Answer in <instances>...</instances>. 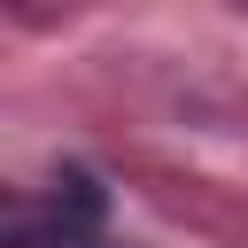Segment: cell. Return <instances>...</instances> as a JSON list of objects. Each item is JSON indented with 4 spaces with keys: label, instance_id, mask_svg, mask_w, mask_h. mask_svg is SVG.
Here are the masks:
<instances>
[{
    "label": "cell",
    "instance_id": "1",
    "mask_svg": "<svg viewBox=\"0 0 248 248\" xmlns=\"http://www.w3.org/2000/svg\"><path fill=\"white\" fill-rule=\"evenodd\" d=\"M8 248H101V232L78 217H8Z\"/></svg>",
    "mask_w": 248,
    "mask_h": 248
}]
</instances>
